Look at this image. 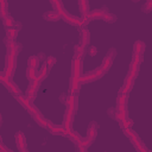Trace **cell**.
<instances>
[{
  "label": "cell",
  "instance_id": "cell-1",
  "mask_svg": "<svg viewBox=\"0 0 152 152\" xmlns=\"http://www.w3.org/2000/svg\"><path fill=\"white\" fill-rule=\"evenodd\" d=\"M6 45H7V56H6V61H5V69L2 72L5 74V76L7 78H11L15 70L17 56L20 51V45L15 44L12 40L8 42V39L6 40Z\"/></svg>",
  "mask_w": 152,
  "mask_h": 152
},
{
  "label": "cell",
  "instance_id": "cell-2",
  "mask_svg": "<svg viewBox=\"0 0 152 152\" xmlns=\"http://www.w3.org/2000/svg\"><path fill=\"white\" fill-rule=\"evenodd\" d=\"M50 4L53 6V10L57 11L59 14H61V18L66 21L68 24L72 25V26H78V27H82V21H81V18L78 17H75L72 14H70L69 12H66L63 7V4L61 1H50Z\"/></svg>",
  "mask_w": 152,
  "mask_h": 152
},
{
  "label": "cell",
  "instance_id": "cell-3",
  "mask_svg": "<svg viewBox=\"0 0 152 152\" xmlns=\"http://www.w3.org/2000/svg\"><path fill=\"white\" fill-rule=\"evenodd\" d=\"M122 132H124V134L131 140V142L133 144V146L135 147V150H137L138 152H150V151L145 147V145L141 142V140H140V138L138 137V134H137L131 127L122 128Z\"/></svg>",
  "mask_w": 152,
  "mask_h": 152
},
{
  "label": "cell",
  "instance_id": "cell-4",
  "mask_svg": "<svg viewBox=\"0 0 152 152\" xmlns=\"http://www.w3.org/2000/svg\"><path fill=\"white\" fill-rule=\"evenodd\" d=\"M104 74H106V71H104L101 66H99L97 69L91 70V71H89V72L82 75L81 78H80V84L82 86V84H86V83H90V82H93V81H95V80L101 78Z\"/></svg>",
  "mask_w": 152,
  "mask_h": 152
},
{
  "label": "cell",
  "instance_id": "cell-5",
  "mask_svg": "<svg viewBox=\"0 0 152 152\" xmlns=\"http://www.w3.org/2000/svg\"><path fill=\"white\" fill-rule=\"evenodd\" d=\"M42 82H39L38 80H33V81H30V86L27 87L26 89V94H25V97L30 101L33 102L36 95H37V91L39 89V86H40Z\"/></svg>",
  "mask_w": 152,
  "mask_h": 152
},
{
  "label": "cell",
  "instance_id": "cell-6",
  "mask_svg": "<svg viewBox=\"0 0 152 152\" xmlns=\"http://www.w3.org/2000/svg\"><path fill=\"white\" fill-rule=\"evenodd\" d=\"M0 81H1V83L14 95V96H19V95H21L20 94V90L18 89V87L12 82V80L11 78H7L6 76H5V74L4 72H1V75H0Z\"/></svg>",
  "mask_w": 152,
  "mask_h": 152
},
{
  "label": "cell",
  "instance_id": "cell-7",
  "mask_svg": "<svg viewBox=\"0 0 152 152\" xmlns=\"http://www.w3.org/2000/svg\"><path fill=\"white\" fill-rule=\"evenodd\" d=\"M15 100L26 109V110H28V113H31V114H36V113H38V109L36 108V106L33 104V102L32 101H30V100H27L26 97H25V95H19V96H15Z\"/></svg>",
  "mask_w": 152,
  "mask_h": 152
},
{
  "label": "cell",
  "instance_id": "cell-8",
  "mask_svg": "<svg viewBox=\"0 0 152 152\" xmlns=\"http://www.w3.org/2000/svg\"><path fill=\"white\" fill-rule=\"evenodd\" d=\"M115 55H116V51H115V49L114 48H112L109 51H108V53L106 55V57L102 59V64H101V68L107 72L108 70H109V68L112 66V64H113V61H114V57H115Z\"/></svg>",
  "mask_w": 152,
  "mask_h": 152
},
{
  "label": "cell",
  "instance_id": "cell-9",
  "mask_svg": "<svg viewBox=\"0 0 152 152\" xmlns=\"http://www.w3.org/2000/svg\"><path fill=\"white\" fill-rule=\"evenodd\" d=\"M49 129H50V132H51L52 134H55V135H65V137H69L68 131H66L63 126H56V125L51 124L50 121H49Z\"/></svg>",
  "mask_w": 152,
  "mask_h": 152
},
{
  "label": "cell",
  "instance_id": "cell-10",
  "mask_svg": "<svg viewBox=\"0 0 152 152\" xmlns=\"http://www.w3.org/2000/svg\"><path fill=\"white\" fill-rule=\"evenodd\" d=\"M14 139H15V144H17V147H18L19 152L26 148V139H25V135L21 132L15 133Z\"/></svg>",
  "mask_w": 152,
  "mask_h": 152
},
{
  "label": "cell",
  "instance_id": "cell-11",
  "mask_svg": "<svg viewBox=\"0 0 152 152\" xmlns=\"http://www.w3.org/2000/svg\"><path fill=\"white\" fill-rule=\"evenodd\" d=\"M97 128H99L97 124L94 122V121H91V122L89 124L88 128H87V135H86V137L90 138L91 140H95V138H96V135H97Z\"/></svg>",
  "mask_w": 152,
  "mask_h": 152
},
{
  "label": "cell",
  "instance_id": "cell-12",
  "mask_svg": "<svg viewBox=\"0 0 152 152\" xmlns=\"http://www.w3.org/2000/svg\"><path fill=\"white\" fill-rule=\"evenodd\" d=\"M108 11H106L104 8H96V10H93V11H90V13H89V19L90 20H94V19H103V17H104V14L107 13Z\"/></svg>",
  "mask_w": 152,
  "mask_h": 152
},
{
  "label": "cell",
  "instance_id": "cell-13",
  "mask_svg": "<svg viewBox=\"0 0 152 152\" xmlns=\"http://www.w3.org/2000/svg\"><path fill=\"white\" fill-rule=\"evenodd\" d=\"M77 4H78V7H80V11L82 13V18L89 17V13H90V11H89V2L87 0H81Z\"/></svg>",
  "mask_w": 152,
  "mask_h": 152
},
{
  "label": "cell",
  "instance_id": "cell-14",
  "mask_svg": "<svg viewBox=\"0 0 152 152\" xmlns=\"http://www.w3.org/2000/svg\"><path fill=\"white\" fill-rule=\"evenodd\" d=\"M43 18H44L45 20H48V21H56V20H58V19L61 18V14H59L57 11L51 10V11L45 12V13L43 14Z\"/></svg>",
  "mask_w": 152,
  "mask_h": 152
},
{
  "label": "cell",
  "instance_id": "cell-15",
  "mask_svg": "<svg viewBox=\"0 0 152 152\" xmlns=\"http://www.w3.org/2000/svg\"><path fill=\"white\" fill-rule=\"evenodd\" d=\"M31 115H32L33 120H34L39 126H42V127H44V128H49V120L44 119V118L40 115V113H39V112H38V113H36V114H31Z\"/></svg>",
  "mask_w": 152,
  "mask_h": 152
},
{
  "label": "cell",
  "instance_id": "cell-16",
  "mask_svg": "<svg viewBox=\"0 0 152 152\" xmlns=\"http://www.w3.org/2000/svg\"><path fill=\"white\" fill-rule=\"evenodd\" d=\"M144 52H145V43L141 40H137L133 44V53L144 56Z\"/></svg>",
  "mask_w": 152,
  "mask_h": 152
},
{
  "label": "cell",
  "instance_id": "cell-17",
  "mask_svg": "<svg viewBox=\"0 0 152 152\" xmlns=\"http://www.w3.org/2000/svg\"><path fill=\"white\" fill-rule=\"evenodd\" d=\"M50 69H51V68L48 65L46 62L42 65V68L39 69V72H38V81H39V82H43V81L46 78V76H48V74H49V71H50Z\"/></svg>",
  "mask_w": 152,
  "mask_h": 152
},
{
  "label": "cell",
  "instance_id": "cell-18",
  "mask_svg": "<svg viewBox=\"0 0 152 152\" xmlns=\"http://www.w3.org/2000/svg\"><path fill=\"white\" fill-rule=\"evenodd\" d=\"M89 42H90V33H89V31L84 27V28H82V31H81V45L88 46V45H89Z\"/></svg>",
  "mask_w": 152,
  "mask_h": 152
},
{
  "label": "cell",
  "instance_id": "cell-19",
  "mask_svg": "<svg viewBox=\"0 0 152 152\" xmlns=\"http://www.w3.org/2000/svg\"><path fill=\"white\" fill-rule=\"evenodd\" d=\"M38 70L34 69V68H28L26 69V76L30 81H33V80H38Z\"/></svg>",
  "mask_w": 152,
  "mask_h": 152
},
{
  "label": "cell",
  "instance_id": "cell-20",
  "mask_svg": "<svg viewBox=\"0 0 152 152\" xmlns=\"http://www.w3.org/2000/svg\"><path fill=\"white\" fill-rule=\"evenodd\" d=\"M18 32L19 30L15 28V27H10V28H6V36H7V39L8 40H14L18 36Z\"/></svg>",
  "mask_w": 152,
  "mask_h": 152
},
{
  "label": "cell",
  "instance_id": "cell-21",
  "mask_svg": "<svg viewBox=\"0 0 152 152\" xmlns=\"http://www.w3.org/2000/svg\"><path fill=\"white\" fill-rule=\"evenodd\" d=\"M84 53H86V46H83V45H77V46H75V55H74V58H80V59H82V57L84 56Z\"/></svg>",
  "mask_w": 152,
  "mask_h": 152
},
{
  "label": "cell",
  "instance_id": "cell-22",
  "mask_svg": "<svg viewBox=\"0 0 152 152\" xmlns=\"http://www.w3.org/2000/svg\"><path fill=\"white\" fill-rule=\"evenodd\" d=\"M39 65V57L38 56H31L27 59V66L28 68H34L37 69V66Z\"/></svg>",
  "mask_w": 152,
  "mask_h": 152
},
{
  "label": "cell",
  "instance_id": "cell-23",
  "mask_svg": "<svg viewBox=\"0 0 152 152\" xmlns=\"http://www.w3.org/2000/svg\"><path fill=\"white\" fill-rule=\"evenodd\" d=\"M128 94H119L116 99V106H127Z\"/></svg>",
  "mask_w": 152,
  "mask_h": 152
},
{
  "label": "cell",
  "instance_id": "cell-24",
  "mask_svg": "<svg viewBox=\"0 0 152 152\" xmlns=\"http://www.w3.org/2000/svg\"><path fill=\"white\" fill-rule=\"evenodd\" d=\"M1 19H2V24H4V26H5L6 28L13 27V25L15 24L14 19H13L11 15H7V17H5V18H1Z\"/></svg>",
  "mask_w": 152,
  "mask_h": 152
},
{
  "label": "cell",
  "instance_id": "cell-25",
  "mask_svg": "<svg viewBox=\"0 0 152 152\" xmlns=\"http://www.w3.org/2000/svg\"><path fill=\"white\" fill-rule=\"evenodd\" d=\"M0 15H1V18H5V17L10 15L8 12H7V1H5V0L0 1Z\"/></svg>",
  "mask_w": 152,
  "mask_h": 152
},
{
  "label": "cell",
  "instance_id": "cell-26",
  "mask_svg": "<svg viewBox=\"0 0 152 152\" xmlns=\"http://www.w3.org/2000/svg\"><path fill=\"white\" fill-rule=\"evenodd\" d=\"M94 140H91L90 138H88V137H82L81 139H80V141H77L76 144L77 145H82L83 147H86V148H88L90 145H91V142H93Z\"/></svg>",
  "mask_w": 152,
  "mask_h": 152
},
{
  "label": "cell",
  "instance_id": "cell-27",
  "mask_svg": "<svg viewBox=\"0 0 152 152\" xmlns=\"http://www.w3.org/2000/svg\"><path fill=\"white\" fill-rule=\"evenodd\" d=\"M102 20H104L106 23H114L115 20H116V17L113 14V13H110V12H107L106 14H104V17H103V19Z\"/></svg>",
  "mask_w": 152,
  "mask_h": 152
},
{
  "label": "cell",
  "instance_id": "cell-28",
  "mask_svg": "<svg viewBox=\"0 0 152 152\" xmlns=\"http://www.w3.org/2000/svg\"><path fill=\"white\" fill-rule=\"evenodd\" d=\"M151 11H152V0H147L142 6V12L144 13H150Z\"/></svg>",
  "mask_w": 152,
  "mask_h": 152
},
{
  "label": "cell",
  "instance_id": "cell-29",
  "mask_svg": "<svg viewBox=\"0 0 152 152\" xmlns=\"http://www.w3.org/2000/svg\"><path fill=\"white\" fill-rule=\"evenodd\" d=\"M107 114L109 115V118L115 119V114H116V107H115V108H114V107L108 108V109H107Z\"/></svg>",
  "mask_w": 152,
  "mask_h": 152
},
{
  "label": "cell",
  "instance_id": "cell-30",
  "mask_svg": "<svg viewBox=\"0 0 152 152\" xmlns=\"http://www.w3.org/2000/svg\"><path fill=\"white\" fill-rule=\"evenodd\" d=\"M46 63H48V65L50 66V68H52V65L56 63V58L55 57H52V56H50V57H48L46 58V61H45Z\"/></svg>",
  "mask_w": 152,
  "mask_h": 152
},
{
  "label": "cell",
  "instance_id": "cell-31",
  "mask_svg": "<svg viewBox=\"0 0 152 152\" xmlns=\"http://www.w3.org/2000/svg\"><path fill=\"white\" fill-rule=\"evenodd\" d=\"M96 53H97L96 48H95V46H90V48H89V55H90V56H94V55H96Z\"/></svg>",
  "mask_w": 152,
  "mask_h": 152
},
{
  "label": "cell",
  "instance_id": "cell-32",
  "mask_svg": "<svg viewBox=\"0 0 152 152\" xmlns=\"http://www.w3.org/2000/svg\"><path fill=\"white\" fill-rule=\"evenodd\" d=\"M0 152H12V151H11V150H8V148H6V147H5V145H4V144H1V145H0Z\"/></svg>",
  "mask_w": 152,
  "mask_h": 152
},
{
  "label": "cell",
  "instance_id": "cell-33",
  "mask_svg": "<svg viewBox=\"0 0 152 152\" xmlns=\"http://www.w3.org/2000/svg\"><path fill=\"white\" fill-rule=\"evenodd\" d=\"M77 146H78V151H80V152H87V148L83 147L82 145H77Z\"/></svg>",
  "mask_w": 152,
  "mask_h": 152
}]
</instances>
